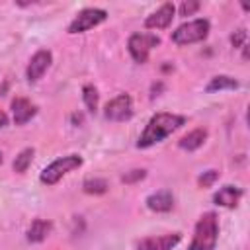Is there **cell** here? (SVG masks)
<instances>
[{
  "label": "cell",
  "instance_id": "6da1fadb",
  "mask_svg": "<svg viewBox=\"0 0 250 250\" xmlns=\"http://www.w3.org/2000/svg\"><path fill=\"white\" fill-rule=\"evenodd\" d=\"M186 123L184 115H176V113H156L150 117V121L146 123L143 135L137 141L139 148H148L160 141H164L170 133H174L178 127H182Z\"/></svg>",
  "mask_w": 250,
  "mask_h": 250
},
{
  "label": "cell",
  "instance_id": "7a4b0ae2",
  "mask_svg": "<svg viewBox=\"0 0 250 250\" xmlns=\"http://www.w3.org/2000/svg\"><path fill=\"white\" fill-rule=\"evenodd\" d=\"M217 236H219L217 215L209 211L197 221L195 232H193V240H191L188 250H213L215 244H217Z\"/></svg>",
  "mask_w": 250,
  "mask_h": 250
},
{
  "label": "cell",
  "instance_id": "3957f363",
  "mask_svg": "<svg viewBox=\"0 0 250 250\" xmlns=\"http://www.w3.org/2000/svg\"><path fill=\"white\" fill-rule=\"evenodd\" d=\"M80 166H82V156H78V154L61 156V158L53 160V162L41 172L39 180H41L43 184H47V186H53V184H57L62 176H66L68 172H72V170H76V168H80Z\"/></svg>",
  "mask_w": 250,
  "mask_h": 250
},
{
  "label": "cell",
  "instance_id": "277c9868",
  "mask_svg": "<svg viewBox=\"0 0 250 250\" xmlns=\"http://www.w3.org/2000/svg\"><path fill=\"white\" fill-rule=\"evenodd\" d=\"M209 21L199 18V20H193V21H188V23H182L174 33H172V41L176 45H188V43H197V41H203L207 35H209Z\"/></svg>",
  "mask_w": 250,
  "mask_h": 250
},
{
  "label": "cell",
  "instance_id": "5b68a950",
  "mask_svg": "<svg viewBox=\"0 0 250 250\" xmlns=\"http://www.w3.org/2000/svg\"><path fill=\"white\" fill-rule=\"evenodd\" d=\"M158 43H160V39L156 35H150V33H133L129 37L127 47H129V53H131L133 61L139 62V64H143V62H146L150 49L156 47Z\"/></svg>",
  "mask_w": 250,
  "mask_h": 250
},
{
  "label": "cell",
  "instance_id": "8992f818",
  "mask_svg": "<svg viewBox=\"0 0 250 250\" xmlns=\"http://www.w3.org/2000/svg\"><path fill=\"white\" fill-rule=\"evenodd\" d=\"M107 18V12L102 8H84L82 12L76 14V18L70 21L68 25V33H82L88 31L92 27H96L98 23H102Z\"/></svg>",
  "mask_w": 250,
  "mask_h": 250
},
{
  "label": "cell",
  "instance_id": "52a82bcc",
  "mask_svg": "<svg viewBox=\"0 0 250 250\" xmlns=\"http://www.w3.org/2000/svg\"><path fill=\"white\" fill-rule=\"evenodd\" d=\"M105 117L109 121H127L133 115V100L129 94H119L105 105Z\"/></svg>",
  "mask_w": 250,
  "mask_h": 250
},
{
  "label": "cell",
  "instance_id": "ba28073f",
  "mask_svg": "<svg viewBox=\"0 0 250 250\" xmlns=\"http://www.w3.org/2000/svg\"><path fill=\"white\" fill-rule=\"evenodd\" d=\"M51 61H53L51 51H47V49L37 51V53L31 57V61H29V64H27V70H25L27 80H29V82H37V80L47 72V68L51 66Z\"/></svg>",
  "mask_w": 250,
  "mask_h": 250
},
{
  "label": "cell",
  "instance_id": "9c48e42d",
  "mask_svg": "<svg viewBox=\"0 0 250 250\" xmlns=\"http://www.w3.org/2000/svg\"><path fill=\"white\" fill-rule=\"evenodd\" d=\"M174 12H176L174 4L172 2H164L156 12H152L145 20V27H148V29H164V27H168L172 23V20H174Z\"/></svg>",
  "mask_w": 250,
  "mask_h": 250
},
{
  "label": "cell",
  "instance_id": "30bf717a",
  "mask_svg": "<svg viewBox=\"0 0 250 250\" xmlns=\"http://www.w3.org/2000/svg\"><path fill=\"white\" fill-rule=\"evenodd\" d=\"M180 232H172V234H162V236H148L143 238L137 248L139 250H172L178 242H180Z\"/></svg>",
  "mask_w": 250,
  "mask_h": 250
},
{
  "label": "cell",
  "instance_id": "8fae6325",
  "mask_svg": "<svg viewBox=\"0 0 250 250\" xmlns=\"http://www.w3.org/2000/svg\"><path fill=\"white\" fill-rule=\"evenodd\" d=\"M12 113H14V123L16 125H23L37 113V107L27 98H16L12 102Z\"/></svg>",
  "mask_w": 250,
  "mask_h": 250
},
{
  "label": "cell",
  "instance_id": "7c38bea8",
  "mask_svg": "<svg viewBox=\"0 0 250 250\" xmlns=\"http://www.w3.org/2000/svg\"><path fill=\"white\" fill-rule=\"evenodd\" d=\"M240 197H242V189H240V188H236V186H223V188L213 195V201H215L217 205H221V207L232 209V207L238 205Z\"/></svg>",
  "mask_w": 250,
  "mask_h": 250
},
{
  "label": "cell",
  "instance_id": "4fadbf2b",
  "mask_svg": "<svg viewBox=\"0 0 250 250\" xmlns=\"http://www.w3.org/2000/svg\"><path fill=\"white\" fill-rule=\"evenodd\" d=\"M146 207L150 211H156V213H166V211H170L174 207V195L170 191H166V189L156 191V193L146 197Z\"/></svg>",
  "mask_w": 250,
  "mask_h": 250
},
{
  "label": "cell",
  "instance_id": "5bb4252c",
  "mask_svg": "<svg viewBox=\"0 0 250 250\" xmlns=\"http://www.w3.org/2000/svg\"><path fill=\"white\" fill-rule=\"evenodd\" d=\"M53 230V225L51 221H45V219H35L31 223V227L27 229V240L29 242H43Z\"/></svg>",
  "mask_w": 250,
  "mask_h": 250
},
{
  "label": "cell",
  "instance_id": "9a60e30c",
  "mask_svg": "<svg viewBox=\"0 0 250 250\" xmlns=\"http://www.w3.org/2000/svg\"><path fill=\"white\" fill-rule=\"evenodd\" d=\"M205 139H207V131H205V129H193L191 133L184 135L178 145H180V148H184V150H195V148H199V146L205 143Z\"/></svg>",
  "mask_w": 250,
  "mask_h": 250
},
{
  "label": "cell",
  "instance_id": "2e32d148",
  "mask_svg": "<svg viewBox=\"0 0 250 250\" xmlns=\"http://www.w3.org/2000/svg\"><path fill=\"white\" fill-rule=\"evenodd\" d=\"M236 88H238V82H236L234 78L221 74V76L211 78V82L207 84L205 90H207V92H217V90H236Z\"/></svg>",
  "mask_w": 250,
  "mask_h": 250
},
{
  "label": "cell",
  "instance_id": "e0dca14e",
  "mask_svg": "<svg viewBox=\"0 0 250 250\" xmlns=\"http://www.w3.org/2000/svg\"><path fill=\"white\" fill-rule=\"evenodd\" d=\"M33 154H35V150L29 146V148H23L18 156H16V160H14V172H18V174H23L27 168H29V164H31V160H33Z\"/></svg>",
  "mask_w": 250,
  "mask_h": 250
},
{
  "label": "cell",
  "instance_id": "ac0fdd59",
  "mask_svg": "<svg viewBox=\"0 0 250 250\" xmlns=\"http://www.w3.org/2000/svg\"><path fill=\"white\" fill-rule=\"evenodd\" d=\"M82 189L86 193H94V195H100V193H105L107 191V182L104 178H90L82 184Z\"/></svg>",
  "mask_w": 250,
  "mask_h": 250
},
{
  "label": "cell",
  "instance_id": "d6986e66",
  "mask_svg": "<svg viewBox=\"0 0 250 250\" xmlns=\"http://www.w3.org/2000/svg\"><path fill=\"white\" fill-rule=\"evenodd\" d=\"M82 98H84V104H86V107L90 109V111H96V107H98V90L92 86V84H86L84 88H82Z\"/></svg>",
  "mask_w": 250,
  "mask_h": 250
},
{
  "label": "cell",
  "instance_id": "ffe728a7",
  "mask_svg": "<svg viewBox=\"0 0 250 250\" xmlns=\"http://www.w3.org/2000/svg\"><path fill=\"white\" fill-rule=\"evenodd\" d=\"M217 180H219V172H217V170H207V172H203V174L199 176L197 184H199L201 188H209V186H213Z\"/></svg>",
  "mask_w": 250,
  "mask_h": 250
},
{
  "label": "cell",
  "instance_id": "44dd1931",
  "mask_svg": "<svg viewBox=\"0 0 250 250\" xmlns=\"http://www.w3.org/2000/svg\"><path fill=\"white\" fill-rule=\"evenodd\" d=\"M146 176V172L145 170H131V172H127V174H123V182L125 184H135V182H141L143 178Z\"/></svg>",
  "mask_w": 250,
  "mask_h": 250
},
{
  "label": "cell",
  "instance_id": "7402d4cb",
  "mask_svg": "<svg viewBox=\"0 0 250 250\" xmlns=\"http://www.w3.org/2000/svg\"><path fill=\"white\" fill-rule=\"evenodd\" d=\"M199 10V2H195V0H188V2H184L182 6H180V14L182 16H191L193 12H197Z\"/></svg>",
  "mask_w": 250,
  "mask_h": 250
},
{
  "label": "cell",
  "instance_id": "603a6c76",
  "mask_svg": "<svg viewBox=\"0 0 250 250\" xmlns=\"http://www.w3.org/2000/svg\"><path fill=\"white\" fill-rule=\"evenodd\" d=\"M244 39H246V29H236L232 35H230V43L232 47H244Z\"/></svg>",
  "mask_w": 250,
  "mask_h": 250
},
{
  "label": "cell",
  "instance_id": "cb8c5ba5",
  "mask_svg": "<svg viewBox=\"0 0 250 250\" xmlns=\"http://www.w3.org/2000/svg\"><path fill=\"white\" fill-rule=\"evenodd\" d=\"M6 125H8V115L4 111H0V129L6 127Z\"/></svg>",
  "mask_w": 250,
  "mask_h": 250
},
{
  "label": "cell",
  "instance_id": "d4e9b609",
  "mask_svg": "<svg viewBox=\"0 0 250 250\" xmlns=\"http://www.w3.org/2000/svg\"><path fill=\"white\" fill-rule=\"evenodd\" d=\"M0 164H2V152H0Z\"/></svg>",
  "mask_w": 250,
  "mask_h": 250
}]
</instances>
